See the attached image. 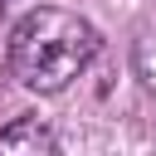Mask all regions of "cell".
<instances>
[{
  "instance_id": "obj_2",
  "label": "cell",
  "mask_w": 156,
  "mask_h": 156,
  "mask_svg": "<svg viewBox=\"0 0 156 156\" xmlns=\"http://www.w3.org/2000/svg\"><path fill=\"white\" fill-rule=\"evenodd\" d=\"M0 151H54V132L39 117H20L0 132Z\"/></svg>"
},
{
  "instance_id": "obj_4",
  "label": "cell",
  "mask_w": 156,
  "mask_h": 156,
  "mask_svg": "<svg viewBox=\"0 0 156 156\" xmlns=\"http://www.w3.org/2000/svg\"><path fill=\"white\" fill-rule=\"evenodd\" d=\"M0 10H5V0H0Z\"/></svg>"
},
{
  "instance_id": "obj_1",
  "label": "cell",
  "mask_w": 156,
  "mask_h": 156,
  "mask_svg": "<svg viewBox=\"0 0 156 156\" xmlns=\"http://www.w3.org/2000/svg\"><path fill=\"white\" fill-rule=\"evenodd\" d=\"M98 49H102V39L83 15L39 5L10 34V73L29 93H63L98 58Z\"/></svg>"
},
{
  "instance_id": "obj_3",
  "label": "cell",
  "mask_w": 156,
  "mask_h": 156,
  "mask_svg": "<svg viewBox=\"0 0 156 156\" xmlns=\"http://www.w3.org/2000/svg\"><path fill=\"white\" fill-rule=\"evenodd\" d=\"M132 58H136V78H141V83L156 93V39H141Z\"/></svg>"
}]
</instances>
